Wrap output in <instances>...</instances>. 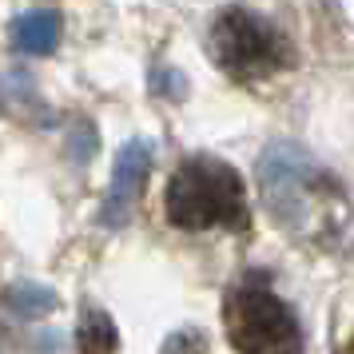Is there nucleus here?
<instances>
[{
    "instance_id": "1",
    "label": "nucleus",
    "mask_w": 354,
    "mask_h": 354,
    "mask_svg": "<svg viewBox=\"0 0 354 354\" xmlns=\"http://www.w3.org/2000/svg\"><path fill=\"white\" fill-rule=\"evenodd\" d=\"M259 179H263L267 207L279 215V223H287L299 235L335 231L342 195H338L335 179L326 176L306 151L290 144L267 147V156L259 163Z\"/></svg>"
},
{
    "instance_id": "2",
    "label": "nucleus",
    "mask_w": 354,
    "mask_h": 354,
    "mask_svg": "<svg viewBox=\"0 0 354 354\" xmlns=\"http://www.w3.org/2000/svg\"><path fill=\"white\" fill-rule=\"evenodd\" d=\"M167 219L183 231H207V227H247V192L231 163L215 156H195L179 163L167 183Z\"/></svg>"
},
{
    "instance_id": "3",
    "label": "nucleus",
    "mask_w": 354,
    "mask_h": 354,
    "mask_svg": "<svg viewBox=\"0 0 354 354\" xmlns=\"http://www.w3.org/2000/svg\"><path fill=\"white\" fill-rule=\"evenodd\" d=\"M223 322L239 354H303V330L295 310L259 279H243L227 290Z\"/></svg>"
},
{
    "instance_id": "4",
    "label": "nucleus",
    "mask_w": 354,
    "mask_h": 354,
    "mask_svg": "<svg viewBox=\"0 0 354 354\" xmlns=\"http://www.w3.org/2000/svg\"><path fill=\"white\" fill-rule=\"evenodd\" d=\"M211 56L235 80H263L290 64V40L251 8H227L211 28Z\"/></svg>"
},
{
    "instance_id": "5",
    "label": "nucleus",
    "mask_w": 354,
    "mask_h": 354,
    "mask_svg": "<svg viewBox=\"0 0 354 354\" xmlns=\"http://www.w3.org/2000/svg\"><path fill=\"white\" fill-rule=\"evenodd\" d=\"M147 167H151V147L147 144H128L120 156H115V171H112V187H108V199H104V211L100 219L108 227H120L128 223L136 199L144 192V179H147Z\"/></svg>"
},
{
    "instance_id": "6",
    "label": "nucleus",
    "mask_w": 354,
    "mask_h": 354,
    "mask_svg": "<svg viewBox=\"0 0 354 354\" xmlns=\"http://www.w3.org/2000/svg\"><path fill=\"white\" fill-rule=\"evenodd\" d=\"M12 44L28 56H48L60 44V17L40 8V12H24V17L12 24Z\"/></svg>"
},
{
    "instance_id": "7",
    "label": "nucleus",
    "mask_w": 354,
    "mask_h": 354,
    "mask_svg": "<svg viewBox=\"0 0 354 354\" xmlns=\"http://www.w3.org/2000/svg\"><path fill=\"white\" fill-rule=\"evenodd\" d=\"M120 346V335H115L112 315L104 310H88L76 326V351L80 354H115Z\"/></svg>"
},
{
    "instance_id": "8",
    "label": "nucleus",
    "mask_w": 354,
    "mask_h": 354,
    "mask_svg": "<svg viewBox=\"0 0 354 354\" xmlns=\"http://www.w3.org/2000/svg\"><path fill=\"white\" fill-rule=\"evenodd\" d=\"M8 306L17 310L20 319H40L56 306V295L48 287H36V283H17L8 290Z\"/></svg>"
},
{
    "instance_id": "9",
    "label": "nucleus",
    "mask_w": 354,
    "mask_h": 354,
    "mask_svg": "<svg viewBox=\"0 0 354 354\" xmlns=\"http://www.w3.org/2000/svg\"><path fill=\"white\" fill-rule=\"evenodd\" d=\"M163 354H207V342L195 330H179V335H171L163 342Z\"/></svg>"
},
{
    "instance_id": "10",
    "label": "nucleus",
    "mask_w": 354,
    "mask_h": 354,
    "mask_svg": "<svg viewBox=\"0 0 354 354\" xmlns=\"http://www.w3.org/2000/svg\"><path fill=\"white\" fill-rule=\"evenodd\" d=\"M351 351H354V342H351Z\"/></svg>"
}]
</instances>
